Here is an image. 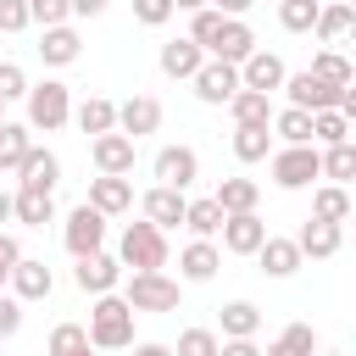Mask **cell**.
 Wrapping results in <instances>:
<instances>
[{
  "label": "cell",
  "instance_id": "cell-10",
  "mask_svg": "<svg viewBox=\"0 0 356 356\" xmlns=\"http://www.w3.org/2000/svg\"><path fill=\"white\" fill-rule=\"evenodd\" d=\"M156 128H161V100H156V95H128V100L117 106V134H122V139L139 145V139L156 134Z\"/></svg>",
  "mask_w": 356,
  "mask_h": 356
},
{
  "label": "cell",
  "instance_id": "cell-5",
  "mask_svg": "<svg viewBox=\"0 0 356 356\" xmlns=\"http://www.w3.org/2000/svg\"><path fill=\"white\" fill-rule=\"evenodd\" d=\"M122 300L134 312H178V278H167V273H134L128 289H122Z\"/></svg>",
  "mask_w": 356,
  "mask_h": 356
},
{
  "label": "cell",
  "instance_id": "cell-12",
  "mask_svg": "<svg viewBox=\"0 0 356 356\" xmlns=\"http://www.w3.org/2000/svg\"><path fill=\"white\" fill-rule=\"evenodd\" d=\"M250 50H256V33H250V22H245V17H222L217 39L206 44V56H211V61H228V67H239Z\"/></svg>",
  "mask_w": 356,
  "mask_h": 356
},
{
  "label": "cell",
  "instance_id": "cell-46",
  "mask_svg": "<svg viewBox=\"0 0 356 356\" xmlns=\"http://www.w3.org/2000/svg\"><path fill=\"white\" fill-rule=\"evenodd\" d=\"M172 17V0H134V22H145V28H161Z\"/></svg>",
  "mask_w": 356,
  "mask_h": 356
},
{
  "label": "cell",
  "instance_id": "cell-38",
  "mask_svg": "<svg viewBox=\"0 0 356 356\" xmlns=\"http://www.w3.org/2000/svg\"><path fill=\"white\" fill-rule=\"evenodd\" d=\"M50 356H95L83 323H56V328H50Z\"/></svg>",
  "mask_w": 356,
  "mask_h": 356
},
{
  "label": "cell",
  "instance_id": "cell-31",
  "mask_svg": "<svg viewBox=\"0 0 356 356\" xmlns=\"http://www.w3.org/2000/svg\"><path fill=\"white\" fill-rule=\"evenodd\" d=\"M317 172H323L328 184L356 178V145H350V139H345V145H323V150H317Z\"/></svg>",
  "mask_w": 356,
  "mask_h": 356
},
{
  "label": "cell",
  "instance_id": "cell-53",
  "mask_svg": "<svg viewBox=\"0 0 356 356\" xmlns=\"http://www.w3.org/2000/svg\"><path fill=\"white\" fill-rule=\"evenodd\" d=\"M134 356H172V345H156V339H145V345H134Z\"/></svg>",
  "mask_w": 356,
  "mask_h": 356
},
{
  "label": "cell",
  "instance_id": "cell-2",
  "mask_svg": "<svg viewBox=\"0 0 356 356\" xmlns=\"http://www.w3.org/2000/svg\"><path fill=\"white\" fill-rule=\"evenodd\" d=\"M117 261L134 267V273H161L167 267V234L156 222H128L122 245H117Z\"/></svg>",
  "mask_w": 356,
  "mask_h": 356
},
{
  "label": "cell",
  "instance_id": "cell-55",
  "mask_svg": "<svg viewBox=\"0 0 356 356\" xmlns=\"http://www.w3.org/2000/svg\"><path fill=\"white\" fill-rule=\"evenodd\" d=\"M200 6H211V0H172V11H200Z\"/></svg>",
  "mask_w": 356,
  "mask_h": 356
},
{
  "label": "cell",
  "instance_id": "cell-29",
  "mask_svg": "<svg viewBox=\"0 0 356 356\" xmlns=\"http://www.w3.org/2000/svg\"><path fill=\"white\" fill-rule=\"evenodd\" d=\"M306 72H312V78H323V83H334V89L356 83V67H350V56H345V50H328V44L312 56V67H306Z\"/></svg>",
  "mask_w": 356,
  "mask_h": 356
},
{
  "label": "cell",
  "instance_id": "cell-28",
  "mask_svg": "<svg viewBox=\"0 0 356 356\" xmlns=\"http://www.w3.org/2000/svg\"><path fill=\"white\" fill-rule=\"evenodd\" d=\"M72 122H78L89 139H100V134H117V106H111L106 95H89V100L72 111Z\"/></svg>",
  "mask_w": 356,
  "mask_h": 356
},
{
  "label": "cell",
  "instance_id": "cell-37",
  "mask_svg": "<svg viewBox=\"0 0 356 356\" xmlns=\"http://www.w3.org/2000/svg\"><path fill=\"white\" fill-rule=\"evenodd\" d=\"M184 228H189L195 239H211V234L222 228V206H217L211 195H206V200H189V206H184Z\"/></svg>",
  "mask_w": 356,
  "mask_h": 356
},
{
  "label": "cell",
  "instance_id": "cell-16",
  "mask_svg": "<svg viewBox=\"0 0 356 356\" xmlns=\"http://www.w3.org/2000/svg\"><path fill=\"white\" fill-rule=\"evenodd\" d=\"M56 184H61V161H56V150L28 145V156H22V167H17V189H44V195H56Z\"/></svg>",
  "mask_w": 356,
  "mask_h": 356
},
{
  "label": "cell",
  "instance_id": "cell-54",
  "mask_svg": "<svg viewBox=\"0 0 356 356\" xmlns=\"http://www.w3.org/2000/svg\"><path fill=\"white\" fill-rule=\"evenodd\" d=\"M0 222H11V189H0Z\"/></svg>",
  "mask_w": 356,
  "mask_h": 356
},
{
  "label": "cell",
  "instance_id": "cell-51",
  "mask_svg": "<svg viewBox=\"0 0 356 356\" xmlns=\"http://www.w3.org/2000/svg\"><path fill=\"white\" fill-rule=\"evenodd\" d=\"M250 6H256V0H211V11H217V17H245Z\"/></svg>",
  "mask_w": 356,
  "mask_h": 356
},
{
  "label": "cell",
  "instance_id": "cell-32",
  "mask_svg": "<svg viewBox=\"0 0 356 356\" xmlns=\"http://www.w3.org/2000/svg\"><path fill=\"white\" fill-rule=\"evenodd\" d=\"M312 217L345 228V217H350V189H345V184H323V189L312 195Z\"/></svg>",
  "mask_w": 356,
  "mask_h": 356
},
{
  "label": "cell",
  "instance_id": "cell-45",
  "mask_svg": "<svg viewBox=\"0 0 356 356\" xmlns=\"http://www.w3.org/2000/svg\"><path fill=\"white\" fill-rule=\"evenodd\" d=\"M28 95V72L17 61H0V100H22Z\"/></svg>",
  "mask_w": 356,
  "mask_h": 356
},
{
  "label": "cell",
  "instance_id": "cell-30",
  "mask_svg": "<svg viewBox=\"0 0 356 356\" xmlns=\"http://www.w3.org/2000/svg\"><path fill=\"white\" fill-rule=\"evenodd\" d=\"M211 200L222 206V217H234V211H256V200H261V189H256V178H222Z\"/></svg>",
  "mask_w": 356,
  "mask_h": 356
},
{
  "label": "cell",
  "instance_id": "cell-48",
  "mask_svg": "<svg viewBox=\"0 0 356 356\" xmlns=\"http://www.w3.org/2000/svg\"><path fill=\"white\" fill-rule=\"evenodd\" d=\"M17 328H22V300H17V295H6V289H0V339H11V334H17Z\"/></svg>",
  "mask_w": 356,
  "mask_h": 356
},
{
  "label": "cell",
  "instance_id": "cell-49",
  "mask_svg": "<svg viewBox=\"0 0 356 356\" xmlns=\"http://www.w3.org/2000/svg\"><path fill=\"white\" fill-rule=\"evenodd\" d=\"M17 261H22V245H17L11 234H0V289L11 284V267H17Z\"/></svg>",
  "mask_w": 356,
  "mask_h": 356
},
{
  "label": "cell",
  "instance_id": "cell-41",
  "mask_svg": "<svg viewBox=\"0 0 356 356\" xmlns=\"http://www.w3.org/2000/svg\"><path fill=\"white\" fill-rule=\"evenodd\" d=\"M273 150V128H234V156L239 161H267Z\"/></svg>",
  "mask_w": 356,
  "mask_h": 356
},
{
  "label": "cell",
  "instance_id": "cell-9",
  "mask_svg": "<svg viewBox=\"0 0 356 356\" xmlns=\"http://www.w3.org/2000/svg\"><path fill=\"white\" fill-rule=\"evenodd\" d=\"M200 178V156H195V145H161L156 150V184H167V189H189Z\"/></svg>",
  "mask_w": 356,
  "mask_h": 356
},
{
  "label": "cell",
  "instance_id": "cell-13",
  "mask_svg": "<svg viewBox=\"0 0 356 356\" xmlns=\"http://www.w3.org/2000/svg\"><path fill=\"white\" fill-rule=\"evenodd\" d=\"M222 250L228 256H256L261 250V239H267V222L256 217V211H234V217H222Z\"/></svg>",
  "mask_w": 356,
  "mask_h": 356
},
{
  "label": "cell",
  "instance_id": "cell-18",
  "mask_svg": "<svg viewBox=\"0 0 356 356\" xmlns=\"http://www.w3.org/2000/svg\"><path fill=\"white\" fill-rule=\"evenodd\" d=\"M217 267H222V250H217L211 239H195V245L178 250V278H184V284H211Z\"/></svg>",
  "mask_w": 356,
  "mask_h": 356
},
{
  "label": "cell",
  "instance_id": "cell-44",
  "mask_svg": "<svg viewBox=\"0 0 356 356\" xmlns=\"http://www.w3.org/2000/svg\"><path fill=\"white\" fill-rule=\"evenodd\" d=\"M217 28H222V17H217L211 6H200V11H189V33H184V39H195V44L206 50V44L217 39Z\"/></svg>",
  "mask_w": 356,
  "mask_h": 356
},
{
  "label": "cell",
  "instance_id": "cell-24",
  "mask_svg": "<svg viewBox=\"0 0 356 356\" xmlns=\"http://www.w3.org/2000/svg\"><path fill=\"white\" fill-rule=\"evenodd\" d=\"M78 50H83V39H78V28H44V39H39V61L44 67H72L78 61Z\"/></svg>",
  "mask_w": 356,
  "mask_h": 356
},
{
  "label": "cell",
  "instance_id": "cell-7",
  "mask_svg": "<svg viewBox=\"0 0 356 356\" xmlns=\"http://www.w3.org/2000/svg\"><path fill=\"white\" fill-rule=\"evenodd\" d=\"M345 89H350V83H345ZM345 89H334V83H323V78H312V72H289V78H284V95H289L295 111H339Z\"/></svg>",
  "mask_w": 356,
  "mask_h": 356
},
{
  "label": "cell",
  "instance_id": "cell-1",
  "mask_svg": "<svg viewBox=\"0 0 356 356\" xmlns=\"http://www.w3.org/2000/svg\"><path fill=\"white\" fill-rule=\"evenodd\" d=\"M134 306L122 300V295H95V306H89V345L95 350H128L134 345Z\"/></svg>",
  "mask_w": 356,
  "mask_h": 356
},
{
  "label": "cell",
  "instance_id": "cell-39",
  "mask_svg": "<svg viewBox=\"0 0 356 356\" xmlns=\"http://www.w3.org/2000/svg\"><path fill=\"white\" fill-rule=\"evenodd\" d=\"M317 6H323V0H278V28H284V33H312Z\"/></svg>",
  "mask_w": 356,
  "mask_h": 356
},
{
  "label": "cell",
  "instance_id": "cell-8",
  "mask_svg": "<svg viewBox=\"0 0 356 356\" xmlns=\"http://www.w3.org/2000/svg\"><path fill=\"white\" fill-rule=\"evenodd\" d=\"M189 83H195V100H200V106H228V100L239 95V67H228V61H211V56H206V61H200V72H195Z\"/></svg>",
  "mask_w": 356,
  "mask_h": 356
},
{
  "label": "cell",
  "instance_id": "cell-50",
  "mask_svg": "<svg viewBox=\"0 0 356 356\" xmlns=\"http://www.w3.org/2000/svg\"><path fill=\"white\" fill-rule=\"evenodd\" d=\"M217 356H261V350H256V339H222Z\"/></svg>",
  "mask_w": 356,
  "mask_h": 356
},
{
  "label": "cell",
  "instance_id": "cell-27",
  "mask_svg": "<svg viewBox=\"0 0 356 356\" xmlns=\"http://www.w3.org/2000/svg\"><path fill=\"white\" fill-rule=\"evenodd\" d=\"M228 117H234V128H267V122H273V100L256 95V89H239V95L228 100Z\"/></svg>",
  "mask_w": 356,
  "mask_h": 356
},
{
  "label": "cell",
  "instance_id": "cell-19",
  "mask_svg": "<svg viewBox=\"0 0 356 356\" xmlns=\"http://www.w3.org/2000/svg\"><path fill=\"white\" fill-rule=\"evenodd\" d=\"M50 289H56V273H50L44 261H33V256H22V261L11 267V295H17L22 306H28V300H44Z\"/></svg>",
  "mask_w": 356,
  "mask_h": 356
},
{
  "label": "cell",
  "instance_id": "cell-42",
  "mask_svg": "<svg viewBox=\"0 0 356 356\" xmlns=\"http://www.w3.org/2000/svg\"><path fill=\"white\" fill-rule=\"evenodd\" d=\"M217 345H222V339H217L211 328H184L178 345H172V356H217Z\"/></svg>",
  "mask_w": 356,
  "mask_h": 356
},
{
  "label": "cell",
  "instance_id": "cell-57",
  "mask_svg": "<svg viewBox=\"0 0 356 356\" xmlns=\"http://www.w3.org/2000/svg\"><path fill=\"white\" fill-rule=\"evenodd\" d=\"M345 6H350V0H345Z\"/></svg>",
  "mask_w": 356,
  "mask_h": 356
},
{
  "label": "cell",
  "instance_id": "cell-36",
  "mask_svg": "<svg viewBox=\"0 0 356 356\" xmlns=\"http://www.w3.org/2000/svg\"><path fill=\"white\" fill-rule=\"evenodd\" d=\"M284 145H312V111H295V106H284V111H273V122H267Z\"/></svg>",
  "mask_w": 356,
  "mask_h": 356
},
{
  "label": "cell",
  "instance_id": "cell-20",
  "mask_svg": "<svg viewBox=\"0 0 356 356\" xmlns=\"http://www.w3.org/2000/svg\"><path fill=\"white\" fill-rule=\"evenodd\" d=\"M89 206L100 211V217H122L128 206H134V184L128 178H89Z\"/></svg>",
  "mask_w": 356,
  "mask_h": 356
},
{
  "label": "cell",
  "instance_id": "cell-35",
  "mask_svg": "<svg viewBox=\"0 0 356 356\" xmlns=\"http://www.w3.org/2000/svg\"><path fill=\"white\" fill-rule=\"evenodd\" d=\"M261 356H317V334H312V323H289Z\"/></svg>",
  "mask_w": 356,
  "mask_h": 356
},
{
  "label": "cell",
  "instance_id": "cell-40",
  "mask_svg": "<svg viewBox=\"0 0 356 356\" xmlns=\"http://www.w3.org/2000/svg\"><path fill=\"white\" fill-rule=\"evenodd\" d=\"M350 139V117L339 111H312V145H345Z\"/></svg>",
  "mask_w": 356,
  "mask_h": 356
},
{
  "label": "cell",
  "instance_id": "cell-14",
  "mask_svg": "<svg viewBox=\"0 0 356 356\" xmlns=\"http://www.w3.org/2000/svg\"><path fill=\"white\" fill-rule=\"evenodd\" d=\"M284 61L273 56V50H250L245 61H239V89H256V95H273V89H284Z\"/></svg>",
  "mask_w": 356,
  "mask_h": 356
},
{
  "label": "cell",
  "instance_id": "cell-21",
  "mask_svg": "<svg viewBox=\"0 0 356 356\" xmlns=\"http://www.w3.org/2000/svg\"><path fill=\"white\" fill-rule=\"evenodd\" d=\"M256 261H261V273H267V278H295L306 256L295 250V239H278V234H267V239H261V250H256Z\"/></svg>",
  "mask_w": 356,
  "mask_h": 356
},
{
  "label": "cell",
  "instance_id": "cell-34",
  "mask_svg": "<svg viewBox=\"0 0 356 356\" xmlns=\"http://www.w3.org/2000/svg\"><path fill=\"white\" fill-rule=\"evenodd\" d=\"M28 134H33L28 122H0V172H17V167H22V156H28V145H33Z\"/></svg>",
  "mask_w": 356,
  "mask_h": 356
},
{
  "label": "cell",
  "instance_id": "cell-3",
  "mask_svg": "<svg viewBox=\"0 0 356 356\" xmlns=\"http://www.w3.org/2000/svg\"><path fill=\"white\" fill-rule=\"evenodd\" d=\"M28 128H44V134H56L67 117H72V95H67V83H56V78H44V83H28Z\"/></svg>",
  "mask_w": 356,
  "mask_h": 356
},
{
  "label": "cell",
  "instance_id": "cell-47",
  "mask_svg": "<svg viewBox=\"0 0 356 356\" xmlns=\"http://www.w3.org/2000/svg\"><path fill=\"white\" fill-rule=\"evenodd\" d=\"M28 28V0H0V33H22Z\"/></svg>",
  "mask_w": 356,
  "mask_h": 356
},
{
  "label": "cell",
  "instance_id": "cell-52",
  "mask_svg": "<svg viewBox=\"0 0 356 356\" xmlns=\"http://www.w3.org/2000/svg\"><path fill=\"white\" fill-rule=\"evenodd\" d=\"M111 0H72V17H100Z\"/></svg>",
  "mask_w": 356,
  "mask_h": 356
},
{
  "label": "cell",
  "instance_id": "cell-22",
  "mask_svg": "<svg viewBox=\"0 0 356 356\" xmlns=\"http://www.w3.org/2000/svg\"><path fill=\"white\" fill-rule=\"evenodd\" d=\"M350 28H356V6H345V0H334V6H317V22H312V33H317L328 50H339Z\"/></svg>",
  "mask_w": 356,
  "mask_h": 356
},
{
  "label": "cell",
  "instance_id": "cell-43",
  "mask_svg": "<svg viewBox=\"0 0 356 356\" xmlns=\"http://www.w3.org/2000/svg\"><path fill=\"white\" fill-rule=\"evenodd\" d=\"M72 17V0H28V22H39V28H61Z\"/></svg>",
  "mask_w": 356,
  "mask_h": 356
},
{
  "label": "cell",
  "instance_id": "cell-26",
  "mask_svg": "<svg viewBox=\"0 0 356 356\" xmlns=\"http://www.w3.org/2000/svg\"><path fill=\"white\" fill-rule=\"evenodd\" d=\"M11 217L28 222V228H44V222H56V195H44V189H11Z\"/></svg>",
  "mask_w": 356,
  "mask_h": 356
},
{
  "label": "cell",
  "instance_id": "cell-15",
  "mask_svg": "<svg viewBox=\"0 0 356 356\" xmlns=\"http://www.w3.org/2000/svg\"><path fill=\"white\" fill-rule=\"evenodd\" d=\"M89 161H95V172H106V178H128V172H134V139L100 134V139H89Z\"/></svg>",
  "mask_w": 356,
  "mask_h": 356
},
{
  "label": "cell",
  "instance_id": "cell-11",
  "mask_svg": "<svg viewBox=\"0 0 356 356\" xmlns=\"http://www.w3.org/2000/svg\"><path fill=\"white\" fill-rule=\"evenodd\" d=\"M117 278H122V261L106 256V250L78 256V267H72V284H78L83 295H117Z\"/></svg>",
  "mask_w": 356,
  "mask_h": 356
},
{
  "label": "cell",
  "instance_id": "cell-23",
  "mask_svg": "<svg viewBox=\"0 0 356 356\" xmlns=\"http://www.w3.org/2000/svg\"><path fill=\"white\" fill-rule=\"evenodd\" d=\"M184 206H189V195H178V189L156 184V189L145 195V222H156V228L167 234V228H178V222H184Z\"/></svg>",
  "mask_w": 356,
  "mask_h": 356
},
{
  "label": "cell",
  "instance_id": "cell-6",
  "mask_svg": "<svg viewBox=\"0 0 356 356\" xmlns=\"http://www.w3.org/2000/svg\"><path fill=\"white\" fill-rule=\"evenodd\" d=\"M273 184L278 189H306L312 178H323L317 172V145H284V150H273Z\"/></svg>",
  "mask_w": 356,
  "mask_h": 356
},
{
  "label": "cell",
  "instance_id": "cell-56",
  "mask_svg": "<svg viewBox=\"0 0 356 356\" xmlns=\"http://www.w3.org/2000/svg\"><path fill=\"white\" fill-rule=\"evenodd\" d=\"M317 356H345V350H317Z\"/></svg>",
  "mask_w": 356,
  "mask_h": 356
},
{
  "label": "cell",
  "instance_id": "cell-33",
  "mask_svg": "<svg viewBox=\"0 0 356 356\" xmlns=\"http://www.w3.org/2000/svg\"><path fill=\"white\" fill-rule=\"evenodd\" d=\"M256 328H261V312L250 300H228L222 306V339H256Z\"/></svg>",
  "mask_w": 356,
  "mask_h": 356
},
{
  "label": "cell",
  "instance_id": "cell-17",
  "mask_svg": "<svg viewBox=\"0 0 356 356\" xmlns=\"http://www.w3.org/2000/svg\"><path fill=\"white\" fill-rule=\"evenodd\" d=\"M339 245H345V228H339V222H317V217H306V222H300V234H295V250H300V256H312V261L339 256Z\"/></svg>",
  "mask_w": 356,
  "mask_h": 356
},
{
  "label": "cell",
  "instance_id": "cell-4",
  "mask_svg": "<svg viewBox=\"0 0 356 356\" xmlns=\"http://www.w3.org/2000/svg\"><path fill=\"white\" fill-rule=\"evenodd\" d=\"M61 245H67L72 256H95V250H106V217H100L89 200L72 206L67 222H61Z\"/></svg>",
  "mask_w": 356,
  "mask_h": 356
},
{
  "label": "cell",
  "instance_id": "cell-25",
  "mask_svg": "<svg viewBox=\"0 0 356 356\" xmlns=\"http://www.w3.org/2000/svg\"><path fill=\"white\" fill-rule=\"evenodd\" d=\"M156 61H161V72H167V78H195V72H200V61H206V50H200L195 39H167Z\"/></svg>",
  "mask_w": 356,
  "mask_h": 356
}]
</instances>
